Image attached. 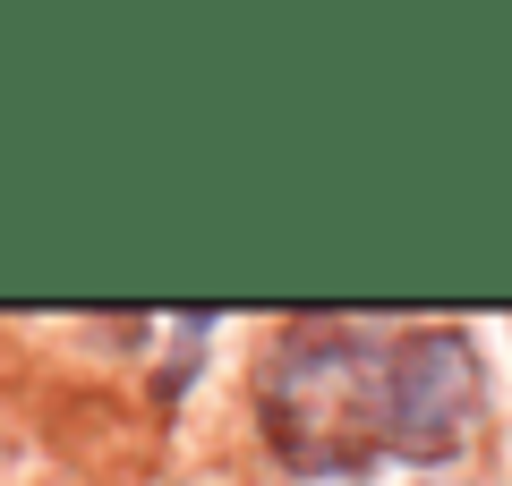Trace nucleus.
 Here are the masks:
<instances>
[{"mask_svg": "<svg viewBox=\"0 0 512 486\" xmlns=\"http://www.w3.org/2000/svg\"><path fill=\"white\" fill-rule=\"evenodd\" d=\"M487 418L478 342L453 324H291L256 367V427L299 478L453 461Z\"/></svg>", "mask_w": 512, "mask_h": 486, "instance_id": "1", "label": "nucleus"}]
</instances>
